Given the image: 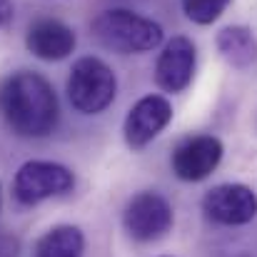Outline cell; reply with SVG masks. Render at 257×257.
<instances>
[{
    "label": "cell",
    "mask_w": 257,
    "mask_h": 257,
    "mask_svg": "<svg viewBox=\"0 0 257 257\" xmlns=\"http://www.w3.org/2000/svg\"><path fill=\"white\" fill-rule=\"evenodd\" d=\"M195 45L185 35H175L163 48L155 65V83L165 92H182L195 75Z\"/></svg>",
    "instance_id": "9"
},
{
    "label": "cell",
    "mask_w": 257,
    "mask_h": 257,
    "mask_svg": "<svg viewBox=\"0 0 257 257\" xmlns=\"http://www.w3.org/2000/svg\"><path fill=\"white\" fill-rule=\"evenodd\" d=\"M0 205H3V195H0Z\"/></svg>",
    "instance_id": "16"
},
{
    "label": "cell",
    "mask_w": 257,
    "mask_h": 257,
    "mask_svg": "<svg viewBox=\"0 0 257 257\" xmlns=\"http://www.w3.org/2000/svg\"><path fill=\"white\" fill-rule=\"evenodd\" d=\"M0 257H18V242L10 237H0Z\"/></svg>",
    "instance_id": "15"
},
{
    "label": "cell",
    "mask_w": 257,
    "mask_h": 257,
    "mask_svg": "<svg viewBox=\"0 0 257 257\" xmlns=\"http://www.w3.org/2000/svg\"><path fill=\"white\" fill-rule=\"evenodd\" d=\"M117 92V80L110 65L100 58H80L68 78L70 105L83 115H97L112 105Z\"/></svg>",
    "instance_id": "3"
},
{
    "label": "cell",
    "mask_w": 257,
    "mask_h": 257,
    "mask_svg": "<svg viewBox=\"0 0 257 257\" xmlns=\"http://www.w3.org/2000/svg\"><path fill=\"white\" fill-rule=\"evenodd\" d=\"M92 33L105 48L125 55L148 53L163 43V28L155 20L143 18L125 8L100 13L92 20Z\"/></svg>",
    "instance_id": "2"
},
{
    "label": "cell",
    "mask_w": 257,
    "mask_h": 257,
    "mask_svg": "<svg viewBox=\"0 0 257 257\" xmlns=\"http://www.w3.org/2000/svg\"><path fill=\"white\" fill-rule=\"evenodd\" d=\"M202 212L217 225L227 227L247 225L257 215V195L247 185L237 182L215 185L202 197Z\"/></svg>",
    "instance_id": "6"
},
{
    "label": "cell",
    "mask_w": 257,
    "mask_h": 257,
    "mask_svg": "<svg viewBox=\"0 0 257 257\" xmlns=\"http://www.w3.org/2000/svg\"><path fill=\"white\" fill-rule=\"evenodd\" d=\"M25 45L40 60H48V63L65 60L75 50V33L65 23L45 18V20H38L30 25Z\"/></svg>",
    "instance_id": "10"
},
{
    "label": "cell",
    "mask_w": 257,
    "mask_h": 257,
    "mask_svg": "<svg viewBox=\"0 0 257 257\" xmlns=\"http://www.w3.org/2000/svg\"><path fill=\"white\" fill-rule=\"evenodd\" d=\"M172 205L158 192H138L125 212H122V225L127 235L138 242H155L165 237L172 227Z\"/></svg>",
    "instance_id": "5"
},
{
    "label": "cell",
    "mask_w": 257,
    "mask_h": 257,
    "mask_svg": "<svg viewBox=\"0 0 257 257\" xmlns=\"http://www.w3.org/2000/svg\"><path fill=\"white\" fill-rule=\"evenodd\" d=\"M13 15H15V8H13V3H10V0H0V28L10 25Z\"/></svg>",
    "instance_id": "14"
},
{
    "label": "cell",
    "mask_w": 257,
    "mask_h": 257,
    "mask_svg": "<svg viewBox=\"0 0 257 257\" xmlns=\"http://www.w3.org/2000/svg\"><path fill=\"white\" fill-rule=\"evenodd\" d=\"M0 112L20 138H45L58 125V97L53 85L30 70L13 73L0 85Z\"/></svg>",
    "instance_id": "1"
},
{
    "label": "cell",
    "mask_w": 257,
    "mask_h": 257,
    "mask_svg": "<svg viewBox=\"0 0 257 257\" xmlns=\"http://www.w3.org/2000/svg\"><path fill=\"white\" fill-rule=\"evenodd\" d=\"M75 187V177L60 163H48V160H30L15 172L13 180V192L20 205H40L50 197L68 195Z\"/></svg>",
    "instance_id": "4"
},
{
    "label": "cell",
    "mask_w": 257,
    "mask_h": 257,
    "mask_svg": "<svg viewBox=\"0 0 257 257\" xmlns=\"http://www.w3.org/2000/svg\"><path fill=\"white\" fill-rule=\"evenodd\" d=\"M227 5H230V0H182L185 15H187L192 23H197V25H210V23H215V20L225 13Z\"/></svg>",
    "instance_id": "13"
},
{
    "label": "cell",
    "mask_w": 257,
    "mask_h": 257,
    "mask_svg": "<svg viewBox=\"0 0 257 257\" xmlns=\"http://www.w3.org/2000/svg\"><path fill=\"white\" fill-rule=\"evenodd\" d=\"M172 120V105L168 102V97L163 95H148V97H140L127 117H125V125H122V133H125V143L133 148V150H143L145 145H150Z\"/></svg>",
    "instance_id": "7"
},
{
    "label": "cell",
    "mask_w": 257,
    "mask_h": 257,
    "mask_svg": "<svg viewBox=\"0 0 257 257\" xmlns=\"http://www.w3.org/2000/svg\"><path fill=\"white\" fill-rule=\"evenodd\" d=\"M222 143L212 135H197L185 140L172 153V172L185 182H200L212 175L222 160Z\"/></svg>",
    "instance_id": "8"
},
{
    "label": "cell",
    "mask_w": 257,
    "mask_h": 257,
    "mask_svg": "<svg viewBox=\"0 0 257 257\" xmlns=\"http://www.w3.org/2000/svg\"><path fill=\"white\" fill-rule=\"evenodd\" d=\"M38 257H83L85 255V237L83 230L75 225H58L38 240Z\"/></svg>",
    "instance_id": "12"
},
{
    "label": "cell",
    "mask_w": 257,
    "mask_h": 257,
    "mask_svg": "<svg viewBox=\"0 0 257 257\" xmlns=\"http://www.w3.org/2000/svg\"><path fill=\"white\" fill-rule=\"evenodd\" d=\"M217 50L222 60L237 70H245L257 63V40L250 28L227 25L217 33Z\"/></svg>",
    "instance_id": "11"
}]
</instances>
